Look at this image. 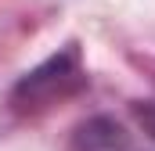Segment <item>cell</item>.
Here are the masks:
<instances>
[{"mask_svg":"<svg viewBox=\"0 0 155 151\" xmlns=\"http://www.w3.org/2000/svg\"><path fill=\"white\" fill-rule=\"evenodd\" d=\"M83 86H87V69H83L79 43H65L58 54H51L43 65H36L33 72H25L15 83L11 104L22 112H40V108H51V104L72 97Z\"/></svg>","mask_w":155,"mask_h":151,"instance_id":"cell-1","label":"cell"}]
</instances>
